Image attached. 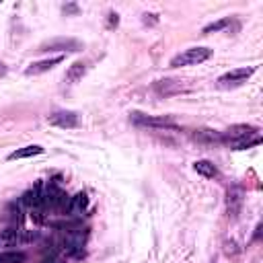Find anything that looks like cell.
<instances>
[{"mask_svg":"<svg viewBox=\"0 0 263 263\" xmlns=\"http://www.w3.org/2000/svg\"><path fill=\"white\" fill-rule=\"evenodd\" d=\"M27 255L23 251H2L0 253V263H25Z\"/></svg>","mask_w":263,"mask_h":263,"instance_id":"obj_15","label":"cell"},{"mask_svg":"<svg viewBox=\"0 0 263 263\" xmlns=\"http://www.w3.org/2000/svg\"><path fill=\"white\" fill-rule=\"evenodd\" d=\"M43 152V146L39 144H29V146H23L14 152L8 154V160H18V158H29V156H35V154H41Z\"/></svg>","mask_w":263,"mask_h":263,"instance_id":"obj_12","label":"cell"},{"mask_svg":"<svg viewBox=\"0 0 263 263\" xmlns=\"http://www.w3.org/2000/svg\"><path fill=\"white\" fill-rule=\"evenodd\" d=\"M154 90H156L158 95L171 97V95L181 92V90H183V86H181V82H179V80H158V82L154 84Z\"/></svg>","mask_w":263,"mask_h":263,"instance_id":"obj_10","label":"cell"},{"mask_svg":"<svg viewBox=\"0 0 263 263\" xmlns=\"http://www.w3.org/2000/svg\"><path fill=\"white\" fill-rule=\"evenodd\" d=\"M86 205H88V197H86V193H76L74 197H70V205H68V214L70 216H78V214H82L84 210H86Z\"/></svg>","mask_w":263,"mask_h":263,"instance_id":"obj_11","label":"cell"},{"mask_svg":"<svg viewBox=\"0 0 263 263\" xmlns=\"http://www.w3.org/2000/svg\"><path fill=\"white\" fill-rule=\"evenodd\" d=\"M0 72H4V68H0Z\"/></svg>","mask_w":263,"mask_h":263,"instance_id":"obj_18","label":"cell"},{"mask_svg":"<svg viewBox=\"0 0 263 263\" xmlns=\"http://www.w3.org/2000/svg\"><path fill=\"white\" fill-rule=\"evenodd\" d=\"M47 121L55 127H62V129H70V127H76L78 125V113L76 111H55L47 117Z\"/></svg>","mask_w":263,"mask_h":263,"instance_id":"obj_6","label":"cell"},{"mask_svg":"<svg viewBox=\"0 0 263 263\" xmlns=\"http://www.w3.org/2000/svg\"><path fill=\"white\" fill-rule=\"evenodd\" d=\"M64 58L62 55H55V58H47V60H39V62H33L27 70H25V74L27 76H37V74H43V72H49L53 66H58L60 62H62Z\"/></svg>","mask_w":263,"mask_h":263,"instance_id":"obj_8","label":"cell"},{"mask_svg":"<svg viewBox=\"0 0 263 263\" xmlns=\"http://www.w3.org/2000/svg\"><path fill=\"white\" fill-rule=\"evenodd\" d=\"M84 74H86V64H84V62H74V64L68 68V72H66V80H68L70 84H74V82H78Z\"/></svg>","mask_w":263,"mask_h":263,"instance_id":"obj_14","label":"cell"},{"mask_svg":"<svg viewBox=\"0 0 263 263\" xmlns=\"http://www.w3.org/2000/svg\"><path fill=\"white\" fill-rule=\"evenodd\" d=\"M228 23H230V18H222V21L210 23V25H205V27H203V33H214V31H220V29H224Z\"/></svg>","mask_w":263,"mask_h":263,"instance_id":"obj_17","label":"cell"},{"mask_svg":"<svg viewBox=\"0 0 263 263\" xmlns=\"http://www.w3.org/2000/svg\"><path fill=\"white\" fill-rule=\"evenodd\" d=\"M240 205H242V189H240V187H230V189H228V199H226L228 216H230V218H236Z\"/></svg>","mask_w":263,"mask_h":263,"instance_id":"obj_9","label":"cell"},{"mask_svg":"<svg viewBox=\"0 0 263 263\" xmlns=\"http://www.w3.org/2000/svg\"><path fill=\"white\" fill-rule=\"evenodd\" d=\"M82 47L80 41L72 37H55L39 45V51H78Z\"/></svg>","mask_w":263,"mask_h":263,"instance_id":"obj_4","label":"cell"},{"mask_svg":"<svg viewBox=\"0 0 263 263\" xmlns=\"http://www.w3.org/2000/svg\"><path fill=\"white\" fill-rule=\"evenodd\" d=\"M255 72V68H234L226 74H222L218 78V86L220 88H232V86H240L251 74Z\"/></svg>","mask_w":263,"mask_h":263,"instance_id":"obj_3","label":"cell"},{"mask_svg":"<svg viewBox=\"0 0 263 263\" xmlns=\"http://www.w3.org/2000/svg\"><path fill=\"white\" fill-rule=\"evenodd\" d=\"M84 242H86V228H70V230H66L62 247H64L66 253H70L74 257H80Z\"/></svg>","mask_w":263,"mask_h":263,"instance_id":"obj_2","label":"cell"},{"mask_svg":"<svg viewBox=\"0 0 263 263\" xmlns=\"http://www.w3.org/2000/svg\"><path fill=\"white\" fill-rule=\"evenodd\" d=\"M251 136H257V129H255L253 125L236 123V125H230V127L222 134V140H230V142L234 144V142H240V140L251 138Z\"/></svg>","mask_w":263,"mask_h":263,"instance_id":"obj_7","label":"cell"},{"mask_svg":"<svg viewBox=\"0 0 263 263\" xmlns=\"http://www.w3.org/2000/svg\"><path fill=\"white\" fill-rule=\"evenodd\" d=\"M193 138L199 142H222V134H218L214 129H197L193 134Z\"/></svg>","mask_w":263,"mask_h":263,"instance_id":"obj_16","label":"cell"},{"mask_svg":"<svg viewBox=\"0 0 263 263\" xmlns=\"http://www.w3.org/2000/svg\"><path fill=\"white\" fill-rule=\"evenodd\" d=\"M132 121L138 123V125H148V127H164V129H175L177 125L171 121V117H164V115H146V113H138L134 111L132 113Z\"/></svg>","mask_w":263,"mask_h":263,"instance_id":"obj_5","label":"cell"},{"mask_svg":"<svg viewBox=\"0 0 263 263\" xmlns=\"http://www.w3.org/2000/svg\"><path fill=\"white\" fill-rule=\"evenodd\" d=\"M193 168H195V173H199V175L205 177V179H214V177L218 175V168H216L214 162H210V160H195V162H193Z\"/></svg>","mask_w":263,"mask_h":263,"instance_id":"obj_13","label":"cell"},{"mask_svg":"<svg viewBox=\"0 0 263 263\" xmlns=\"http://www.w3.org/2000/svg\"><path fill=\"white\" fill-rule=\"evenodd\" d=\"M210 55H212V49H210V47H189V49H185L183 53L175 55V58L171 60V66H173V68H181V66L201 64V62H205Z\"/></svg>","mask_w":263,"mask_h":263,"instance_id":"obj_1","label":"cell"}]
</instances>
